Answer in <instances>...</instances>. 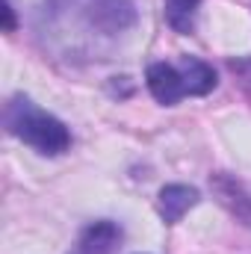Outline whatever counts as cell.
<instances>
[{
	"instance_id": "cell-3",
	"label": "cell",
	"mask_w": 251,
	"mask_h": 254,
	"mask_svg": "<svg viewBox=\"0 0 251 254\" xmlns=\"http://www.w3.org/2000/svg\"><path fill=\"white\" fill-rule=\"evenodd\" d=\"M198 190L195 187H187V184H169L160 190V198H157V210L163 216L166 225H175L184 219V213H189L195 204H198Z\"/></svg>"
},
{
	"instance_id": "cell-4",
	"label": "cell",
	"mask_w": 251,
	"mask_h": 254,
	"mask_svg": "<svg viewBox=\"0 0 251 254\" xmlns=\"http://www.w3.org/2000/svg\"><path fill=\"white\" fill-rule=\"evenodd\" d=\"M122 243V228L116 222H92L77 243V254H113Z\"/></svg>"
},
{
	"instance_id": "cell-2",
	"label": "cell",
	"mask_w": 251,
	"mask_h": 254,
	"mask_svg": "<svg viewBox=\"0 0 251 254\" xmlns=\"http://www.w3.org/2000/svg\"><path fill=\"white\" fill-rule=\"evenodd\" d=\"M145 80H148L151 95L166 107L178 104L187 95H207L216 89V71L195 57H184L178 65L154 63L148 68Z\"/></svg>"
},
{
	"instance_id": "cell-5",
	"label": "cell",
	"mask_w": 251,
	"mask_h": 254,
	"mask_svg": "<svg viewBox=\"0 0 251 254\" xmlns=\"http://www.w3.org/2000/svg\"><path fill=\"white\" fill-rule=\"evenodd\" d=\"M201 0H166V21L175 33H192Z\"/></svg>"
},
{
	"instance_id": "cell-1",
	"label": "cell",
	"mask_w": 251,
	"mask_h": 254,
	"mask_svg": "<svg viewBox=\"0 0 251 254\" xmlns=\"http://www.w3.org/2000/svg\"><path fill=\"white\" fill-rule=\"evenodd\" d=\"M6 127L24 145L36 148L39 154H48V157L65 154L71 148L68 127L60 119H54L51 113L39 110L30 98H12L6 104Z\"/></svg>"
},
{
	"instance_id": "cell-7",
	"label": "cell",
	"mask_w": 251,
	"mask_h": 254,
	"mask_svg": "<svg viewBox=\"0 0 251 254\" xmlns=\"http://www.w3.org/2000/svg\"><path fill=\"white\" fill-rule=\"evenodd\" d=\"M74 254H77V252H74Z\"/></svg>"
},
{
	"instance_id": "cell-6",
	"label": "cell",
	"mask_w": 251,
	"mask_h": 254,
	"mask_svg": "<svg viewBox=\"0 0 251 254\" xmlns=\"http://www.w3.org/2000/svg\"><path fill=\"white\" fill-rule=\"evenodd\" d=\"M3 12H6V33H12L15 30V15H12V3L9 0H6V9Z\"/></svg>"
}]
</instances>
